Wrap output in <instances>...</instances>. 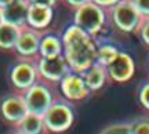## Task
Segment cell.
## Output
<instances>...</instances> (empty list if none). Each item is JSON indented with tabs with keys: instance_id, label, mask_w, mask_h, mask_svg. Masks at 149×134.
Returning a JSON list of instances; mask_svg holds the SVG:
<instances>
[{
	"instance_id": "cell-3",
	"label": "cell",
	"mask_w": 149,
	"mask_h": 134,
	"mask_svg": "<svg viewBox=\"0 0 149 134\" xmlns=\"http://www.w3.org/2000/svg\"><path fill=\"white\" fill-rule=\"evenodd\" d=\"M107 8L100 6L95 1H87L80 7L74 8L73 24L80 27L83 31L95 38L98 33L101 32L105 24H107Z\"/></svg>"
},
{
	"instance_id": "cell-25",
	"label": "cell",
	"mask_w": 149,
	"mask_h": 134,
	"mask_svg": "<svg viewBox=\"0 0 149 134\" xmlns=\"http://www.w3.org/2000/svg\"><path fill=\"white\" fill-rule=\"evenodd\" d=\"M64 1L72 8H77V7H80L81 4H84V3L90 1V0H64Z\"/></svg>"
},
{
	"instance_id": "cell-28",
	"label": "cell",
	"mask_w": 149,
	"mask_h": 134,
	"mask_svg": "<svg viewBox=\"0 0 149 134\" xmlns=\"http://www.w3.org/2000/svg\"><path fill=\"white\" fill-rule=\"evenodd\" d=\"M3 22H4V20H3V14H1V8H0V27L3 25Z\"/></svg>"
},
{
	"instance_id": "cell-29",
	"label": "cell",
	"mask_w": 149,
	"mask_h": 134,
	"mask_svg": "<svg viewBox=\"0 0 149 134\" xmlns=\"http://www.w3.org/2000/svg\"><path fill=\"white\" fill-rule=\"evenodd\" d=\"M148 68H149V61H148Z\"/></svg>"
},
{
	"instance_id": "cell-27",
	"label": "cell",
	"mask_w": 149,
	"mask_h": 134,
	"mask_svg": "<svg viewBox=\"0 0 149 134\" xmlns=\"http://www.w3.org/2000/svg\"><path fill=\"white\" fill-rule=\"evenodd\" d=\"M11 1H14V0H0V8L6 7L7 4H10Z\"/></svg>"
},
{
	"instance_id": "cell-16",
	"label": "cell",
	"mask_w": 149,
	"mask_h": 134,
	"mask_svg": "<svg viewBox=\"0 0 149 134\" xmlns=\"http://www.w3.org/2000/svg\"><path fill=\"white\" fill-rule=\"evenodd\" d=\"M62 40L51 33H46L42 36L40 40V46H39V55L42 57H54L62 54Z\"/></svg>"
},
{
	"instance_id": "cell-5",
	"label": "cell",
	"mask_w": 149,
	"mask_h": 134,
	"mask_svg": "<svg viewBox=\"0 0 149 134\" xmlns=\"http://www.w3.org/2000/svg\"><path fill=\"white\" fill-rule=\"evenodd\" d=\"M40 77L39 68H37V57H21L18 55L17 59L11 64L8 70V80L14 90L25 91L31 87Z\"/></svg>"
},
{
	"instance_id": "cell-23",
	"label": "cell",
	"mask_w": 149,
	"mask_h": 134,
	"mask_svg": "<svg viewBox=\"0 0 149 134\" xmlns=\"http://www.w3.org/2000/svg\"><path fill=\"white\" fill-rule=\"evenodd\" d=\"M131 3L144 17L149 15V0H131Z\"/></svg>"
},
{
	"instance_id": "cell-20",
	"label": "cell",
	"mask_w": 149,
	"mask_h": 134,
	"mask_svg": "<svg viewBox=\"0 0 149 134\" xmlns=\"http://www.w3.org/2000/svg\"><path fill=\"white\" fill-rule=\"evenodd\" d=\"M133 134H149V116H139L130 122Z\"/></svg>"
},
{
	"instance_id": "cell-11",
	"label": "cell",
	"mask_w": 149,
	"mask_h": 134,
	"mask_svg": "<svg viewBox=\"0 0 149 134\" xmlns=\"http://www.w3.org/2000/svg\"><path fill=\"white\" fill-rule=\"evenodd\" d=\"M108 77L116 83H126L131 80L135 72L134 59L124 51H119L115 58L107 65Z\"/></svg>"
},
{
	"instance_id": "cell-1",
	"label": "cell",
	"mask_w": 149,
	"mask_h": 134,
	"mask_svg": "<svg viewBox=\"0 0 149 134\" xmlns=\"http://www.w3.org/2000/svg\"><path fill=\"white\" fill-rule=\"evenodd\" d=\"M62 54L70 70L83 72L95 62L97 42L95 38L83 31L76 24L66 28L62 35Z\"/></svg>"
},
{
	"instance_id": "cell-12",
	"label": "cell",
	"mask_w": 149,
	"mask_h": 134,
	"mask_svg": "<svg viewBox=\"0 0 149 134\" xmlns=\"http://www.w3.org/2000/svg\"><path fill=\"white\" fill-rule=\"evenodd\" d=\"M28 8H29L28 0H14L1 8L3 20L4 22L13 24L18 28L25 27L28 25Z\"/></svg>"
},
{
	"instance_id": "cell-13",
	"label": "cell",
	"mask_w": 149,
	"mask_h": 134,
	"mask_svg": "<svg viewBox=\"0 0 149 134\" xmlns=\"http://www.w3.org/2000/svg\"><path fill=\"white\" fill-rule=\"evenodd\" d=\"M53 8L54 7H50V6L29 3V8H28V25L36 28V29L46 31V28L53 21V17H54Z\"/></svg>"
},
{
	"instance_id": "cell-14",
	"label": "cell",
	"mask_w": 149,
	"mask_h": 134,
	"mask_svg": "<svg viewBox=\"0 0 149 134\" xmlns=\"http://www.w3.org/2000/svg\"><path fill=\"white\" fill-rule=\"evenodd\" d=\"M81 75L84 77L86 84L90 89V91H98L100 89L105 86L107 80L109 79L107 72V66H104L100 62H94L90 68L83 70Z\"/></svg>"
},
{
	"instance_id": "cell-19",
	"label": "cell",
	"mask_w": 149,
	"mask_h": 134,
	"mask_svg": "<svg viewBox=\"0 0 149 134\" xmlns=\"http://www.w3.org/2000/svg\"><path fill=\"white\" fill-rule=\"evenodd\" d=\"M100 133H102V134H133V130H131L130 122H126V123L109 124L107 127H104Z\"/></svg>"
},
{
	"instance_id": "cell-18",
	"label": "cell",
	"mask_w": 149,
	"mask_h": 134,
	"mask_svg": "<svg viewBox=\"0 0 149 134\" xmlns=\"http://www.w3.org/2000/svg\"><path fill=\"white\" fill-rule=\"evenodd\" d=\"M119 48L112 43H102L98 44L97 43V59L95 62H100L104 66H107L112 59L119 54Z\"/></svg>"
},
{
	"instance_id": "cell-7",
	"label": "cell",
	"mask_w": 149,
	"mask_h": 134,
	"mask_svg": "<svg viewBox=\"0 0 149 134\" xmlns=\"http://www.w3.org/2000/svg\"><path fill=\"white\" fill-rule=\"evenodd\" d=\"M28 113L24 96L19 91H10L0 98V116L6 124L14 127Z\"/></svg>"
},
{
	"instance_id": "cell-6",
	"label": "cell",
	"mask_w": 149,
	"mask_h": 134,
	"mask_svg": "<svg viewBox=\"0 0 149 134\" xmlns=\"http://www.w3.org/2000/svg\"><path fill=\"white\" fill-rule=\"evenodd\" d=\"M107 13L111 18L112 24L124 33H135L142 20V14L139 13L131 0H119L117 3L107 7Z\"/></svg>"
},
{
	"instance_id": "cell-2",
	"label": "cell",
	"mask_w": 149,
	"mask_h": 134,
	"mask_svg": "<svg viewBox=\"0 0 149 134\" xmlns=\"http://www.w3.org/2000/svg\"><path fill=\"white\" fill-rule=\"evenodd\" d=\"M22 96L28 107V112L37 113L42 116L51 107V104L58 98L54 83L44 80L43 77H39L32 86L22 91Z\"/></svg>"
},
{
	"instance_id": "cell-15",
	"label": "cell",
	"mask_w": 149,
	"mask_h": 134,
	"mask_svg": "<svg viewBox=\"0 0 149 134\" xmlns=\"http://www.w3.org/2000/svg\"><path fill=\"white\" fill-rule=\"evenodd\" d=\"M13 129V133L18 134H42L47 133L46 126H44V120H43L42 115L37 113L28 112L24 119L18 124H15Z\"/></svg>"
},
{
	"instance_id": "cell-26",
	"label": "cell",
	"mask_w": 149,
	"mask_h": 134,
	"mask_svg": "<svg viewBox=\"0 0 149 134\" xmlns=\"http://www.w3.org/2000/svg\"><path fill=\"white\" fill-rule=\"evenodd\" d=\"M93 1H95V3H98L100 6H102V7H111L112 4H115V3H117L119 0H93Z\"/></svg>"
},
{
	"instance_id": "cell-22",
	"label": "cell",
	"mask_w": 149,
	"mask_h": 134,
	"mask_svg": "<svg viewBox=\"0 0 149 134\" xmlns=\"http://www.w3.org/2000/svg\"><path fill=\"white\" fill-rule=\"evenodd\" d=\"M138 101L142 107L149 111V79L144 80L138 87Z\"/></svg>"
},
{
	"instance_id": "cell-21",
	"label": "cell",
	"mask_w": 149,
	"mask_h": 134,
	"mask_svg": "<svg viewBox=\"0 0 149 134\" xmlns=\"http://www.w3.org/2000/svg\"><path fill=\"white\" fill-rule=\"evenodd\" d=\"M135 33H137L138 38L142 40V43H144L146 47H149V15L142 17V20L139 22V27Z\"/></svg>"
},
{
	"instance_id": "cell-10",
	"label": "cell",
	"mask_w": 149,
	"mask_h": 134,
	"mask_svg": "<svg viewBox=\"0 0 149 134\" xmlns=\"http://www.w3.org/2000/svg\"><path fill=\"white\" fill-rule=\"evenodd\" d=\"M59 89L62 96L69 100L70 102L73 101H81L90 96V89L87 87L84 82V77L80 72L69 70L66 75L59 80Z\"/></svg>"
},
{
	"instance_id": "cell-17",
	"label": "cell",
	"mask_w": 149,
	"mask_h": 134,
	"mask_svg": "<svg viewBox=\"0 0 149 134\" xmlns=\"http://www.w3.org/2000/svg\"><path fill=\"white\" fill-rule=\"evenodd\" d=\"M18 35H19V28L8 22H3V25L0 27V48L7 51L14 50Z\"/></svg>"
},
{
	"instance_id": "cell-8",
	"label": "cell",
	"mask_w": 149,
	"mask_h": 134,
	"mask_svg": "<svg viewBox=\"0 0 149 134\" xmlns=\"http://www.w3.org/2000/svg\"><path fill=\"white\" fill-rule=\"evenodd\" d=\"M37 68H39L40 77H43L47 82H51L54 84L59 83V80L70 70L64 54H58L54 57L39 55L37 57Z\"/></svg>"
},
{
	"instance_id": "cell-9",
	"label": "cell",
	"mask_w": 149,
	"mask_h": 134,
	"mask_svg": "<svg viewBox=\"0 0 149 134\" xmlns=\"http://www.w3.org/2000/svg\"><path fill=\"white\" fill-rule=\"evenodd\" d=\"M44 32L46 31L36 29L31 25L21 27L14 51L21 57H39V46Z\"/></svg>"
},
{
	"instance_id": "cell-24",
	"label": "cell",
	"mask_w": 149,
	"mask_h": 134,
	"mask_svg": "<svg viewBox=\"0 0 149 134\" xmlns=\"http://www.w3.org/2000/svg\"><path fill=\"white\" fill-rule=\"evenodd\" d=\"M29 3H35V4H44L50 6V7H55V4L58 3L59 0H28Z\"/></svg>"
},
{
	"instance_id": "cell-4",
	"label": "cell",
	"mask_w": 149,
	"mask_h": 134,
	"mask_svg": "<svg viewBox=\"0 0 149 134\" xmlns=\"http://www.w3.org/2000/svg\"><path fill=\"white\" fill-rule=\"evenodd\" d=\"M43 120L47 133H64L73 124V105L65 97H58L43 115Z\"/></svg>"
}]
</instances>
